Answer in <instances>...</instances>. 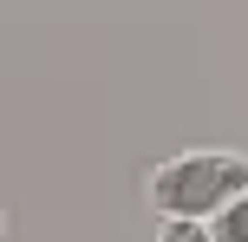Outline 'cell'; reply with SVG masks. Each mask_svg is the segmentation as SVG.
Listing matches in <instances>:
<instances>
[{
    "label": "cell",
    "mask_w": 248,
    "mask_h": 242,
    "mask_svg": "<svg viewBox=\"0 0 248 242\" xmlns=\"http://www.w3.org/2000/svg\"><path fill=\"white\" fill-rule=\"evenodd\" d=\"M242 190H248V157L242 151H176L144 183L157 223H216Z\"/></svg>",
    "instance_id": "6da1fadb"
},
{
    "label": "cell",
    "mask_w": 248,
    "mask_h": 242,
    "mask_svg": "<svg viewBox=\"0 0 248 242\" xmlns=\"http://www.w3.org/2000/svg\"><path fill=\"white\" fill-rule=\"evenodd\" d=\"M209 229H216V236H222V242H248V190H242V196H235V203H229V210H222V216H216V223H209Z\"/></svg>",
    "instance_id": "7a4b0ae2"
},
{
    "label": "cell",
    "mask_w": 248,
    "mask_h": 242,
    "mask_svg": "<svg viewBox=\"0 0 248 242\" xmlns=\"http://www.w3.org/2000/svg\"><path fill=\"white\" fill-rule=\"evenodd\" d=\"M157 242H222V236H216L209 223H163Z\"/></svg>",
    "instance_id": "3957f363"
}]
</instances>
